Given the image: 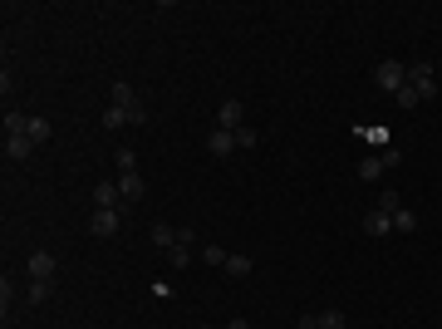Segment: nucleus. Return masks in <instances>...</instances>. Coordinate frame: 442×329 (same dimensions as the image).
I'll list each match as a JSON object with an SVG mask.
<instances>
[{
	"instance_id": "obj_1",
	"label": "nucleus",
	"mask_w": 442,
	"mask_h": 329,
	"mask_svg": "<svg viewBox=\"0 0 442 329\" xmlns=\"http://www.w3.org/2000/svg\"><path fill=\"white\" fill-rule=\"evenodd\" d=\"M109 99H113V109H123V118H128L133 128H138V123H148V104H143V99H138L128 84H113Z\"/></svg>"
},
{
	"instance_id": "obj_2",
	"label": "nucleus",
	"mask_w": 442,
	"mask_h": 329,
	"mask_svg": "<svg viewBox=\"0 0 442 329\" xmlns=\"http://www.w3.org/2000/svg\"><path fill=\"white\" fill-rule=\"evenodd\" d=\"M374 84H378L383 94H398V89L408 84V64H398V59H383V64H374Z\"/></svg>"
},
{
	"instance_id": "obj_3",
	"label": "nucleus",
	"mask_w": 442,
	"mask_h": 329,
	"mask_svg": "<svg viewBox=\"0 0 442 329\" xmlns=\"http://www.w3.org/2000/svg\"><path fill=\"white\" fill-rule=\"evenodd\" d=\"M118 221H123V207H94L89 212V236L109 241V236H118Z\"/></svg>"
},
{
	"instance_id": "obj_4",
	"label": "nucleus",
	"mask_w": 442,
	"mask_h": 329,
	"mask_svg": "<svg viewBox=\"0 0 442 329\" xmlns=\"http://www.w3.org/2000/svg\"><path fill=\"white\" fill-rule=\"evenodd\" d=\"M408 89H418V99H438V79H433V64L428 59H413L408 64Z\"/></svg>"
},
{
	"instance_id": "obj_5",
	"label": "nucleus",
	"mask_w": 442,
	"mask_h": 329,
	"mask_svg": "<svg viewBox=\"0 0 442 329\" xmlns=\"http://www.w3.org/2000/svg\"><path fill=\"white\" fill-rule=\"evenodd\" d=\"M25 270H30V280H54V270H59V261H54V251H30V261H25Z\"/></svg>"
},
{
	"instance_id": "obj_6",
	"label": "nucleus",
	"mask_w": 442,
	"mask_h": 329,
	"mask_svg": "<svg viewBox=\"0 0 442 329\" xmlns=\"http://www.w3.org/2000/svg\"><path fill=\"white\" fill-rule=\"evenodd\" d=\"M217 128H226V133L246 128V104H241V99H226V104L217 109Z\"/></svg>"
},
{
	"instance_id": "obj_7",
	"label": "nucleus",
	"mask_w": 442,
	"mask_h": 329,
	"mask_svg": "<svg viewBox=\"0 0 442 329\" xmlns=\"http://www.w3.org/2000/svg\"><path fill=\"white\" fill-rule=\"evenodd\" d=\"M192 251H197V236H192V231H187V226H177V246H172V251H167V261H172V265H177V270H182V265H187V261H192Z\"/></svg>"
},
{
	"instance_id": "obj_8",
	"label": "nucleus",
	"mask_w": 442,
	"mask_h": 329,
	"mask_svg": "<svg viewBox=\"0 0 442 329\" xmlns=\"http://www.w3.org/2000/svg\"><path fill=\"white\" fill-rule=\"evenodd\" d=\"M207 152H212V157H231V152H236V133L212 128V133H207Z\"/></svg>"
},
{
	"instance_id": "obj_9",
	"label": "nucleus",
	"mask_w": 442,
	"mask_h": 329,
	"mask_svg": "<svg viewBox=\"0 0 442 329\" xmlns=\"http://www.w3.org/2000/svg\"><path fill=\"white\" fill-rule=\"evenodd\" d=\"M388 231H393V217H388V212H378V207H374V212H364V236H374V241H378V236H388Z\"/></svg>"
},
{
	"instance_id": "obj_10",
	"label": "nucleus",
	"mask_w": 442,
	"mask_h": 329,
	"mask_svg": "<svg viewBox=\"0 0 442 329\" xmlns=\"http://www.w3.org/2000/svg\"><path fill=\"white\" fill-rule=\"evenodd\" d=\"M30 152H35V143H30L25 133H5V157H10V162H25Z\"/></svg>"
},
{
	"instance_id": "obj_11",
	"label": "nucleus",
	"mask_w": 442,
	"mask_h": 329,
	"mask_svg": "<svg viewBox=\"0 0 442 329\" xmlns=\"http://www.w3.org/2000/svg\"><path fill=\"white\" fill-rule=\"evenodd\" d=\"M123 202V192H118V177H104V182H94V207H118Z\"/></svg>"
},
{
	"instance_id": "obj_12",
	"label": "nucleus",
	"mask_w": 442,
	"mask_h": 329,
	"mask_svg": "<svg viewBox=\"0 0 442 329\" xmlns=\"http://www.w3.org/2000/svg\"><path fill=\"white\" fill-rule=\"evenodd\" d=\"M388 172V162H383V152H364V162H359V177L364 182H378Z\"/></svg>"
},
{
	"instance_id": "obj_13",
	"label": "nucleus",
	"mask_w": 442,
	"mask_h": 329,
	"mask_svg": "<svg viewBox=\"0 0 442 329\" xmlns=\"http://www.w3.org/2000/svg\"><path fill=\"white\" fill-rule=\"evenodd\" d=\"M118 192H123V202H143V192H148V187H143V177H138V172H118Z\"/></svg>"
},
{
	"instance_id": "obj_14",
	"label": "nucleus",
	"mask_w": 442,
	"mask_h": 329,
	"mask_svg": "<svg viewBox=\"0 0 442 329\" xmlns=\"http://www.w3.org/2000/svg\"><path fill=\"white\" fill-rule=\"evenodd\" d=\"M221 270H226V275H231V280H246V275H251V270H256V261H251V256H241V251H231V256H226V265H221Z\"/></svg>"
},
{
	"instance_id": "obj_15",
	"label": "nucleus",
	"mask_w": 442,
	"mask_h": 329,
	"mask_svg": "<svg viewBox=\"0 0 442 329\" xmlns=\"http://www.w3.org/2000/svg\"><path fill=\"white\" fill-rule=\"evenodd\" d=\"M354 133H359V138L369 143V148H378V152H383V148H393V143H388V128H383V123H374V128H354Z\"/></svg>"
},
{
	"instance_id": "obj_16",
	"label": "nucleus",
	"mask_w": 442,
	"mask_h": 329,
	"mask_svg": "<svg viewBox=\"0 0 442 329\" xmlns=\"http://www.w3.org/2000/svg\"><path fill=\"white\" fill-rule=\"evenodd\" d=\"M153 246L172 251V246H177V226H167V221H153Z\"/></svg>"
},
{
	"instance_id": "obj_17",
	"label": "nucleus",
	"mask_w": 442,
	"mask_h": 329,
	"mask_svg": "<svg viewBox=\"0 0 442 329\" xmlns=\"http://www.w3.org/2000/svg\"><path fill=\"white\" fill-rule=\"evenodd\" d=\"M393 231H403V236H408V231H418V212L398 207V212H393Z\"/></svg>"
},
{
	"instance_id": "obj_18",
	"label": "nucleus",
	"mask_w": 442,
	"mask_h": 329,
	"mask_svg": "<svg viewBox=\"0 0 442 329\" xmlns=\"http://www.w3.org/2000/svg\"><path fill=\"white\" fill-rule=\"evenodd\" d=\"M25 138H30L35 148H40V143H49V123H44V118H30V128H25Z\"/></svg>"
},
{
	"instance_id": "obj_19",
	"label": "nucleus",
	"mask_w": 442,
	"mask_h": 329,
	"mask_svg": "<svg viewBox=\"0 0 442 329\" xmlns=\"http://www.w3.org/2000/svg\"><path fill=\"white\" fill-rule=\"evenodd\" d=\"M49 295H54V290H49V280H30V290H25V300H30V305H44Z\"/></svg>"
},
{
	"instance_id": "obj_20",
	"label": "nucleus",
	"mask_w": 442,
	"mask_h": 329,
	"mask_svg": "<svg viewBox=\"0 0 442 329\" xmlns=\"http://www.w3.org/2000/svg\"><path fill=\"white\" fill-rule=\"evenodd\" d=\"M398 207H403V197H398L393 187H383V192H378V212H388V217H393Z\"/></svg>"
},
{
	"instance_id": "obj_21",
	"label": "nucleus",
	"mask_w": 442,
	"mask_h": 329,
	"mask_svg": "<svg viewBox=\"0 0 442 329\" xmlns=\"http://www.w3.org/2000/svg\"><path fill=\"white\" fill-rule=\"evenodd\" d=\"M25 128H30V113H20V109L5 113V133H25Z\"/></svg>"
},
{
	"instance_id": "obj_22",
	"label": "nucleus",
	"mask_w": 442,
	"mask_h": 329,
	"mask_svg": "<svg viewBox=\"0 0 442 329\" xmlns=\"http://www.w3.org/2000/svg\"><path fill=\"white\" fill-rule=\"evenodd\" d=\"M315 325H320V329H344V310H325V315H315Z\"/></svg>"
},
{
	"instance_id": "obj_23",
	"label": "nucleus",
	"mask_w": 442,
	"mask_h": 329,
	"mask_svg": "<svg viewBox=\"0 0 442 329\" xmlns=\"http://www.w3.org/2000/svg\"><path fill=\"white\" fill-rule=\"evenodd\" d=\"M226 256H231V251H221V246H212V241L202 246V261H207V265H226Z\"/></svg>"
},
{
	"instance_id": "obj_24",
	"label": "nucleus",
	"mask_w": 442,
	"mask_h": 329,
	"mask_svg": "<svg viewBox=\"0 0 442 329\" xmlns=\"http://www.w3.org/2000/svg\"><path fill=\"white\" fill-rule=\"evenodd\" d=\"M118 172H138V152L133 148H118Z\"/></svg>"
},
{
	"instance_id": "obj_25",
	"label": "nucleus",
	"mask_w": 442,
	"mask_h": 329,
	"mask_svg": "<svg viewBox=\"0 0 442 329\" xmlns=\"http://www.w3.org/2000/svg\"><path fill=\"white\" fill-rule=\"evenodd\" d=\"M123 123H128V118H123V109H104V128H109V133H118V128H123Z\"/></svg>"
},
{
	"instance_id": "obj_26",
	"label": "nucleus",
	"mask_w": 442,
	"mask_h": 329,
	"mask_svg": "<svg viewBox=\"0 0 442 329\" xmlns=\"http://www.w3.org/2000/svg\"><path fill=\"white\" fill-rule=\"evenodd\" d=\"M393 99H398V104H403V109H418V104H423V99H418V89H408V84H403V89H398V94H393Z\"/></svg>"
},
{
	"instance_id": "obj_27",
	"label": "nucleus",
	"mask_w": 442,
	"mask_h": 329,
	"mask_svg": "<svg viewBox=\"0 0 442 329\" xmlns=\"http://www.w3.org/2000/svg\"><path fill=\"white\" fill-rule=\"evenodd\" d=\"M236 148H256V133L251 128H236Z\"/></svg>"
},
{
	"instance_id": "obj_28",
	"label": "nucleus",
	"mask_w": 442,
	"mask_h": 329,
	"mask_svg": "<svg viewBox=\"0 0 442 329\" xmlns=\"http://www.w3.org/2000/svg\"><path fill=\"white\" fill-rule=\"evenodd\" d=\"M300 329H320V325H315V315H305V320H300Z\"/></svg>"
},
{
	"instance_id": "obj_29",
	"label": "nucleus",
	"mask_w": 442,
	"mask_h": 329,
	"mask_svg": "<svg viewBox=\"0 0 442 329\" xmlns=\"http://www.w3.org/2000/svg\"><path fill=\"white\" fill-rule=\"evenodd\" d=\"M226 329H251V325H246V320H231V325H226Z\"/></svg>"
},
{
	"instance_id": "obj_30",
	"label": "nucleus",
	"mask_w": 442,
	"mask_h": 329,
	"mask_svg": "<svg viewBox=\"0 0 442 329\" xmlns=\"http://www.w3.org/2000/svg\"><path fill=\"white\" fill-rule=\"evenodd\" d=\"M197 329H207V325H197Z\"/></svg>"
}]
</instances>
